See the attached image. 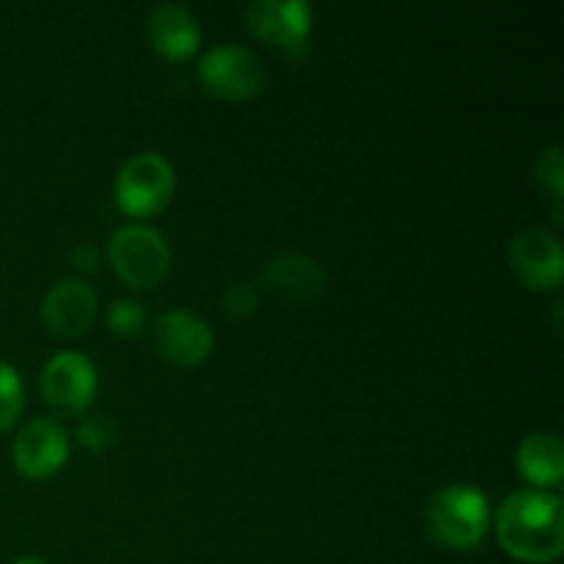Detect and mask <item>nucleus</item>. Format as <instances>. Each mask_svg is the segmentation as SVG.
I'll return each mask as SVG.
<instances>
[{
	"label": "nucleus",
	"instance_id": "ddd939ff",
	"mask_svg": "<svg viewBox=\"0 0 564 564\" xmlns=\"http://www.w3.org/2000/svg\"><path fill=\"white\" fill-rule=\"evenodd\" d=\"M147 39L160 58L187 61L202 44V28L185 6L160 3L147 17Z\"/></svg>",
	"mask_w": 564,
	"mask_h": 564
},
{
	"label": "nucleus",
	"instance_id": "f03ea898",
	"mask_svg": "<svg viewBox=\"0 0 564 564\" xmlns=\"http://www.w3.org/2000/svg\"><path fill=\"white\" fill-rule=\"evenodd\" d=\"M424 527H427L430 538L444 549H477L494 527L488 496L474 485H449L427 501Z\"/></svg>",
	"mask_w": 564,
	"mask_h": 564
},
{
	"label": "nucleus",
	"instance_id": "f257e3e1",
	"mask_svg": "<svg viewBox=\"0 0 564 564\" xmlns=\"http://www.w3.org/2000/svg\"><path fill=\"white\" fill-rule=\"evenodd\" d=\"M496 540L507 556L551 564L564 551V501L560 494L523 488L507 496L496 516Z\"/></svg>",
	"mask_w": 564,
	"mask_h": 564
},
{
	"label": "nucleus",
	"instance_id": "dca6fc26",
	"mask_svg": "<svg viewBox=\"0 0 564 564\" xmlns=\"http://www.w3.org/2000/svg\"><path fill=\"white\" fill-rule=\"evenodd\" d=\"M25 405V386L11 364L0 361V435L9 433Z\"/></svg>",
	"mask_w": 564,
	"mask_h": 564
},
{
	"label": "nucleus",
	"instance_id": "423d86ee",
	"mask_svg": "<svg viewBox=\"0 0 564 564\" xmlns=\"http://www.w3.org/2000/svg\"><path fill=\"white\" fill-rule=\"evenodd\" d=\"M152 341L158 356L171 367H198L215 347V334L202 314L191 308H169L152 323Z\"/></svg>",
	"mask_w": 564,
	"mask_h": 564
},
{
	"label": "nucleus",
	"instance_id": "39448f33",
	"mask_svg": "<svg viewBox=\"0 0 564 564\" xmlns=\"http://www.w3.org/2000/svg\"><path fill=\"white\" fill-rule=\"evenodd\" d=\"M198 80L209 94L229 102H246L264 88V66L253 50L242 44L220 42L198 61Z\"/></svg>",
	"mask_w": 564,
	"mask_h": 564
},
{
	"label": "nucleus",
	"instance_id": "9d476101",
	"mask_svg": "<svg viewBox=\"0 0 564 564\" xmlns=\"http://www.w3.org/2000/svg\"><path fill=\"white\" fill-rule=\"evenodd\" d=\"M516 279L534 292L560 290L564 279V253L560 237L545 229H523L510 246Z\"/></svg>",
	"mask_w": 564,
	"mask_h": 564
},
{
	"label": "nucleus",
	"instance_id": "1a4fd4ad",
	"mask_svg": "<svg viewBox=\"0 0 564 564\" xmlns=\"http://www.w3.org/2000/svg\"><path fill=\"white\" fill-rule=\"evenodd\" d=\"M69 435L55 419L36 416L25 422L11 446L14 468L25 479H47L69 460Z\"/></svg>",
	"mask_w": 564,
	"mask_h": 564
},
{
	"label": "nucleus",
	"instance_id": "20e7f679",
	"mask_svg": "<svg viewBox=\"0 0 564 564\" xmlns=\"http://www.w3.org/2000/svg\"><path fill=\"white\" fill-rule=\"evenodd\" d=\"M176 191V174L160 152H138L119 169L113 182L116 204L130 218H152L169 207Z\"/></svg>",
	"mask_w": 564,
	"mask_h": 564
},
{
	"label": "nucleus",
	"instance_id": "f3484780",
	"mask_svg": "<svg viewBox=\"0 0 564 564\" xmlns=\"http://www.w3.org/2000/svg\"><path fill=\"white\" fill-rule=\"evenodd\" d=\"M116 435L119 427L110 416L97 413V416H83L77 424V441H80L83 449L88 452H108L116 444Z\"/></svg>",
	"mask_w": 564,
	"mask_h": 564
},
{
	"label": "nucleus",
	"instance_id": "2eb2a0df",
	"mask_svg": "<svg viewBox=\"0 0 564 564\" xmlns=\"http://www.w3.org/2000/svg\"><path fill=\"white\" fill-rule=\"evenodd\" d=\"M105 325L116 339H138L147 328V308L132 297H116L105 312Z\"/></svg>",
	"mask_w": 564,
	"mask_h": 564
},
{
	"label": "nucleus",
	"instance_id": "4468645a",
	"mask_svg": "<svg viewBox=\"0 0 564 564\" xmlns=\"http://www.w3.org/2000/svg\"><path fill=\"white\" fill-rule=\"evenodd\" d=\"M516 466L532 488H556L564 477V449L560 433L538 430V433L527 435L516 452Z\"/></svg>",
	"mask_w": 564,
	"mask_h": 564
},
{
	"label": "nucleus",
	"instance_id": "f8f14e48",
	"mask_svg": "<svg viewBox=\"0 0 564 564\" xmlns=\"http://www.w3.org/2000/svg\"><path fill=\"white\" fill-rule=\"evenodd\" d=\"M262 290L292 303H308L323 295L325 273L317 259L286 251L270 259L262 268Z\"/></svg>",
	"mask_w": 564,
	"mask_h": 564
},
{
	"label": "nucleus",
	"instance_id": "a211bd4d",
	"mask_svg": "<svg viewBox=\"0 0 564 564\" xmlns=\"http://www.w3.org/2000/svg\"><path fill=\"white\" fill-rule=\"evenodd\" d=\"M534 180L538 185L554 198L556 204H562L564 196V158L560 147H551L545 152H540L538 163H534Z\"/></svg>",
	"mask_w": 564,
	"mask_h": 564
},
{
	"label": "nucleus",
	"instance_id": "0eeeda50",
	"mask_svg": "<svg viewBox=\"0 0 564 564\" xmlns=\"http://www.w3.org/2000/svg\"><path fill=\"white\" fill-rule=\"evenodd\" d=\"M246 22L253 36L297 58L312 33V6L306 0H253L246 9Z\"/></svg>",
	"mask_w": 564,
	"mask_h": 564
},
{
	"label": "nucleus",
	"instance_id": "aec40b11",
	"mask_svg": "<svg viewBox=\"0 0 564 564\" xmlns=\"http://www.w3.org/2000/svg\"><path fill=\"white\" fill-rule=\"evenodd\" d=\"M99 259H102V251H99L94 242H77L69 251V268L75 270V279L80 275H91L94 270L99 268Z\"/></svg>",
	"mask_w": 564,
	"mask_h": 564
},
{
	"label": "nucleus",
	"instance_id": "7ed1b4c3",
	"mask_svg": "<svg viewBox=\"0 0 564 564\" xmlns=\"http://www.w3.org/2000/svg\"><path fill=\"white\" fill-rule=\"evenodd\" d=\"M110 268L132 290H154L171 273V248L149 224H124L108 240Z\"/></svg>",
	"mask_w": 564,
	"mask_h": 564
},
{
	"label": "nucleus",
	"instance_id": "6e6552de",
	"mask_svg": "<svg viewBox=\"0 0 564 564\" xmlns=\"http://www.w3.org/2000/svg\"><path fill=\"white\" fill-rule=\"evenodd\" d=\"M97 367L91 364V358L75 350H64L50 358L42 369V380H39L44 402L64 413L88 411L97 397Z\"/></svg>",
	"mask_w": 564,
	"mask_h": 564
},
{
	"label": "nucleus",
	"instance_id": "6ab92c4d",
	"mask_svg": "<svg viewBox=\"0 0 564 564\" xmlns=\"http://www.w3.org/2000/svg\"><path fill=\"white\" fill-rule=\"evenodd\" d=\"M220 306H224L226 317L231 319H246L257 312L259 306V290L248 281H237V284H229L220 295Z\"/></svg>",
	"mask_w": 564,
	"mask_h": 564
},
{
	"label": "nucleus",
	"instance_id": "9b49d317",
	"mask_svg": "<svg viewBox=\"0 0 564 564\" xmlns=\"http://www.w3.org/2000/svg\"><path fill=\"white\" fill-rule=\"evenodd\" d=\"M97 292L83 279H64L44 295L42 323L58 339L86 336L97 323Z\"/></svg>",
	"mask_w": 564,
	"mask_h": 564
},
{
	"label": "nucleus",
	"instance_id": "412c9836",
	"mask_svg": "<svg viewBox=\"0 0 564 564\" xmlns=\"http://www.w3.org/2000/svg\"><path fill=\"white\" fill-rule=\"evenodd\" d=\"M14 564H47V562L36 560V556H22V560H17Z\"/></svg>",
	"mask_w": 564,
	"mask_h": 564
}]
</instances>
